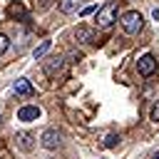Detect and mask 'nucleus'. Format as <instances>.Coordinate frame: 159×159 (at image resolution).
Listing matches in <instances>:
<instances>
[{
    "label": "nucleus",
    "instance_id": "f257e3e1",
    "mask_svg": "<svg viewBox=\"0 0 159 159\" xmlns=\"http://www.w3.org/2000/svg\"><path fill=\"white\" fill-rule=\"evenodd\" d=\"M117 15H119V0H109V2H104L99 10H97V27H102V30H107V27H112L114 22H117Z\"/></svg>",
    "mask_w": 159,
    "mask_h": 159
},
{
    "label": "nucleus",
    "instance_id": "f03ea898",
    "mask_svg": "<svg viewBox=\"0 0 159 159\" xmlns=\"http://www.w3.org/2000/svg\"><path fill=\"white\" fill-rule=\"evenodd\" d=\"M119 22H122V30H124L127 35H137V32L144 27V17H142V12H137V10L124 12V15L119 17Z\"/></svg>",
    "mask_w": 159,
    "mask_h": 159
},
{
    "label": "nucleus",
    "instance_id": "7ed1b4c3",
    "mask_svg": "<svg viewBox=\"0 0 159 159\" xmlns=\"http://www.w3.org/2000/svg\"><path fill=\"white\" fill-rule=\"evenodd\" d=\"M40 144L45 147V149H57L60 144H62V137H60V132L57 129H45L42 132V137H40Z\"/></svg>",
    "mask_w": 159,
    "mask_h": 159
},
{
    "label": "nucleus",
    "instance_id": "20e7f679",
    "mask_svg": "<svg viewBox=\"0 0 159 159\" xmlns=\"http://www.w3.org/2000/svg\"><path fill=\"white\" fill-rule=\"evenodd\" d=\"M154 70H157V60H154L152 55H142V57L137 60V72H139L142 77H149Z\"/></svg>",
    "mask_w": 159,
    "mask_h": 159
},
{
    "label": "nucleus",
    "instance_id": "39448f33",
    "mask_svg": "<svg viewBox=\"0 0 159 159\" xmlns=\"http://www.w3.org/2000/svg\"><path fill=\"white\" fill-rule=\"evenodd\" d=\"M40 107H35V104H25V107H20L17 109V119L20 122H35V119H40Z\"/></svg>",
    "mask_w": 159,
    "mask_h": 159
},
{
    "label": "nucleus",
    "instance_id": "423d86ee",
    "mask_svg": "<svg viewBox=\"0 0 159 159\" xmlns=\"http://www.w3.org/2000/svg\"><path fill=\"white\" fill-rule=\"evenodd\" d=\"M75 40H77V42H82V45H89V42H97V35H94V30H89V27L80 25V27L75 30Z\"/></svg>",
    "mask_w": 159,
    "mask_h": 159
},
{
    "label": "nucleus",
    "instance_id": "0eeeda50",
    "mask_svg": "<svg viewBox=\"0 0 159 159\" xmlns=\"http://www.w3.org/2000/svg\"><path fill=\"white\" fill-rule=\"evenodd\" d=\"M62 70H65V57H52V60L45 62V72H47L50 77L62 75Z\"/></svg>",
    "mask_w": 159,
    "mask_h": 159
},
{
    "label": "nucleus",
    "instance_id": "6e6552de",
    "mask_svg": "<svg viewBox=\"0 0 159 159\" xmlns=\"http://www.w3.org/2000/svg\"><path fill=\"white\" fill-rule=\"evenodd\" d=\"M15 142H17V147H20L22 152H30V149L35 147V134H32V132H17Z\"/></svg>",
    "mask_w": 159,
    "mask_h": 159
},
{
    "label": "nucleus",
    "instance_id": "1a4fd4ad",
    "mask_svg": "<svg viewBox=\"0 0 159 159\" xmlns=\"http://www.w3.org/2000/svg\"><path fill=\"white\" fill-rule=\"evenodd\" d=\"M12 89L17 92V94H22V97H32L35 94V89H32V84L25 80V77H20V80H15L12 82Z\"/></svg>",
    "mask_w": 159,
    "mask_h": 159
},
{
    "label": "nucleus",
    "instance_id": "9d476101",
    "mask_svg": "<svg viewBox=\"0 0 159 159\" xmlns=\"http://www.w3.org/2000/svg\"><path fill=\"white\" fill-rule=\"evenodd\" d=\"M57 7H60L65 15H72V12L82 10V0H57Z\"/></svg>",
    "mask_w": 159,
    "mask_h": 159
},
{
    "label": "nucleus",
    "instance_id": "9b49d317",
    "mask_svg": "<svg viewBox=\"0 0 159 159\" xmlns=\"http://www.w3.org/2000/svg\"><path fill=\"white\" fill-rule=\"evenodd\" d=\"M7 15H10V17H22V20H25V7H22L20 2H12V5H7Z\"/></svg>",
    "mask_w": 159,
    "mask_h": 159
},
{
    "label": "nucleus",
    "instance_id": "f8f14e48",
    "mask_svg": "<svg viewBox=\"0 0 159 159\" xmlns=\"http://www.w3.org/2000/svg\"><path fill=\"white\" fill-rule=\"evenodd\" d=\"M50 45H52V42H50V40H45V42H42V45H37V47H35V50H32V57H35V60H42V57H45V55H47V50H50Z\"/></svg>",
    "mask_w": 159,
    "mask_h": 159
},
{
    "label": "nucleus",
    "instance_id": "ddd939ff",
    "mask_svg": "<svg viewBox=\"0 0 159 159\" xmlns=\"http://www.w3.org/2000/svg\"><path fill=\"white\" fill-rule=\"evenodd\" d=\"M117 142H119V134H114V132H112V134H107V137H104V142H102V147H107V149H112V147H114Z\"/></svg>",
    "mask_w": 159,
    "mask_h": 159
},
{
    "label": "nucleus",
    "instance_id": "4468645a",
    "mask_svg": "<svg viewBox=\"0 0 159 159\" xmlns=\"http://www.w3.org/2000/svg\"><path fill=\"white\" fill-rule=\"evenodd\" d=\"M149 119H152V122H159V99L152 104V109H149Z\"/></svg>",
    "mask_w": 159,
    "mask_h": 159
},
{
    "label": "nucleus",
    "instance_id": "2eb2a0df",
    "mask_svg": "<svg viewBox=\"0 0 159 159\" xmlns=\"http://www.w3.org/2000/svg\"><path fill=\"white\" fill-rule=\"evenodd\" d=\"M7 45H10V40H7L5 35H0V55H2L5 50H7Z\"/></svg>",
    "mask_w": 159,
    "mask_h": 159
},
{
    "label": "nucleus",
    "instance_id": "dca6fc26",
    "mask_svg": "<svg viewBox=\"0 0 159 159\" xmlns=\"http://www.w3.org/2000/svg\"><path fill=\"white\" fill-rule=\"evenodd\" d=\"M152 159H159V152H157V154H154V157H152Z\"/></svg>",
    "mask_w": 159,
    "mask_h": 159
},
{
    "label": "nucleus",
    "instance_id": "f3484780",
    "mask_svg": "<svg viewBox=\"0 0 159 159\" xmlns=\"http://www.w3.org/2000/svg\"><path fill=\"white\" fill-rule=\"evenodd\" d=\"M0 119H2V117H0Z\"/></svg>",
    "mask_w": 159,
    "mask_h": 159
}]
</instances>
